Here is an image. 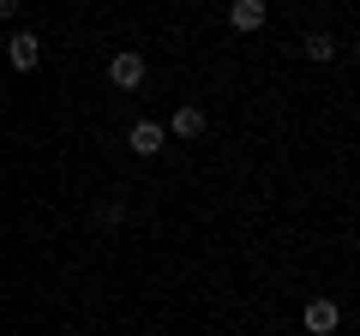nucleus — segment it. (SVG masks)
<instances>
[{
  "label": "nucleus",
  "instance_id": "obj_3",
  "mask_svg": "<svg viewBox=\"0 0 360 336\" xmlns=\"http://www.w3.org/2000/svg\"><path fill=\"white\" fill-rule=\"evenodd\" d=\"M300 324H307V336H330L336 324H342V306H336V300H307Z\"/></svg>",
  "mask_w": 360,
  "mask_h": 336
},
{
  "label": "nucleus",
  "instance_id": "obj_4",
  "mask_svg": "<svg viewBox=\"0 0 360 336\" xmlns=\"http://www.w3.org/2000/svg\"><path fill=\"white\" fill-rule=\"evenodd\" d=\"M168 138H198V132H205V108H198V103H180L174 108V115H168Z\"/></svg>",
  "mask_w": 360,
  "mask_h": 336
},
{
  "label": "nucleus",
  "instance_id": "obj_7",
  "mask_svg": "<svg viewBox=\"0 0 360 336\" xmlns=\"http://www.w3.org/2000/svg\"><path fill=\"white\" fill-rule=\"evenodd\" d=\"M300 54H307V60H336V37H330V30H312V37L307 42H300Z\"/></svg>",
  "mask_w": 360,
  "mask_h": 336
},
{
  "label": "nucleus",
  "instance_id": "obj_5",
  "mask_svg": "<svg viewBox=\"0 0 360 336\" xmlns=\"http://www.w3.org/2000/svg\"><path fill=\"white\" fill-rule=\"evenodd\" d=\"M264 13H270L264 0H229V25L240 30V37H252V30L264 25Z\"/></svg>",
  "mask_w": 360,
  "mask_h": 336
},
{
  "label": "nucleus",
  "instance_id": "obj_1",
  "mask_svg": "<svg viewBox=\"0 0 360 336\" xmlns=\"http://www.w3.org/2000/svg\"><path fill=\"white\" fill-rule=\"evenodd\" d=\"M144 78H150V66H144L139 49H120L115 60H108V84H115V91H139Z\"/></svg>",
  "mask_w": 360,
  "mask_h": 336
},
{
  "label": "nucleus",
  "instance_id": "obj_2",
  "mask_svg": "<svg viewBox=\"0 0 360 336\" xmlns=\"http://www.w3.org/2000/svg\"><path fill=\"white\" fill-rule=\"evenodd\" d=\"M37 60H42L37 30H13V42H6V66H13V72H37Z\"/></svg>",
  "mask_w": 360,
  "mask_h": 336
},
{
  "label": "nucleus",
  "instance_id": "obj_6",
  "mask_svg": "<svg viewBox=\"0 0 360 336\" xmlns=\"http://www.w3.org/2000/svg\"><path fill=\"white\" fill-rule=\"evenodd\" d=\"M132 156H156V150H162V144H168V132L162 127H156V120H132Z\"/></svg>",
  "mask_w": 360,
  "mask_h": 336
},
{
  "label": "nucleus",
  "instance_id": "obj_9",
  "mask_svg": "<svg viewBox=\"0 0 360 336\" xmlns=\"http://www.w3.org/2000/svg\"><path fill=\"white\" fill-rule=\"evenodd\" d=\"M25 13V0H0V18H18Z\"/></svg>",
  "mask_w": 360,
  "mask_h": 336
},
{
  "label": "nucleus",
  "instance_id": "obj_8",
  "mask_svg": "<svg viewBox=\"0 0 360 336\" xmlns=\"http://www.w3.org/2000/svg\"><path fill=\"white\" fill-rule=\"evenodd\" d=\"M127 217H132V205H127V198H103V205H96V222H103V228H120Z\"/></svg>",
  "mask_w": 360,
  "mask_h": 336
}]
</instances>
